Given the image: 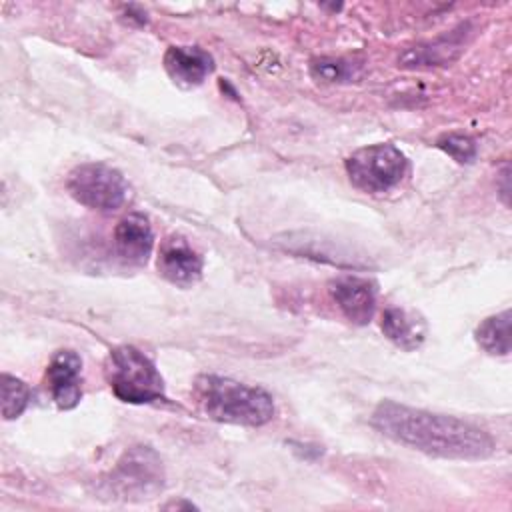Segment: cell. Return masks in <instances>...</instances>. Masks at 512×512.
<instances>
[{
  "label": "cell",
  "instance_id": "cell-4",
  "mask_svg": "<svg viewBox=\"0 0 512 512\" xmlns=\"http://www.w3.org/2000/svg\"><path fill=\"white\" fill-rule=\"evenodd\" d=\"M110 498L138 502L156 496L164 488L160 456L150 446H132L122 454L104 480Z\"/></svg>",
  "mask_w": 512,
  "mask_h": 512
},
{
  "label": "cell",
  "instance_id": "cell-8",
  "mask_svg": "<svg viewBox=\"0 0 512 512\" xmlns=\"http://www.w3.org/2000/svg\"><path fill=\"white\" fill-rule=\"evenodd\" d=\"M158 274L174 286L190 288L202 278V256L182 236H168L158 250Z\"/></svg>",
  "mask_w": 512,
  "mask_h": 512
},
{
  "label": "cell",
  "instance_id": "cell-15",
  "mask_svg": "<svg viewBox=\"0 0 512 512\" xmlns=\"http://www.w3.org/2000/svg\"><path fill=\"white\" fill-rule=\"evenodd\" d=\"M310 74L322 82H348L354 76V68L340 58H320L310 64Z\"/></svg>",
  "mask_w": 512,
  "mask_h": 512
},
{
  "label": "cell",
  "instance_id": "cell-10",
  "mask_svg": "<svg viewBox=\"0 0 512 512\" xmlns=\"http://www.w3.org/2000/svg\"><path fill=\"white\" fill-rule=\"evenodd\" d=\"M154 248V234L148 218L140 212L124 216L114 228L116 256L130 266L146 264Z\"/></svg>",
  "mask_w": 512,
  "mask_h": 512
},
{
  "label": "cell",
  "instance_id": "cell-9",
  "mask_svg": "<svg viewBox=\"0 0 512 512\" xmlns=\"http://www.w3.org/2000/svg\"><path fill=\"white\" fill-rule=\"evenodd\" d=\"M330 296L348 322L364 326L376 310V284L360 276H338L328 284Z\"/></svg>",
  "mask_w": 512,
  "mask_h": 512
},
{
  "label": "cell",
  "instance_id": "cell-1",
  "mask_svg": "<svg viewBox=\"0 0 512 512\" xmlns=\"http://www.w3.org/2000/svg\"><path fill=\"white\" fill-rule=\"evenodd\" d=\"M372 424L390 440L438 458L482 460L496 448L492 436L472 422L392 400L376 406Z\"/></svg>",
  "mask_w": 512,
  "mask_h": 512
},
{
  "label": "cell",
  "instance_id": "cell-17",
  "mask_svg": "<svg viewBox=\"0 0 512 512\" xmlns=\"http://www.w3.org/2000/svg\"><path fill=\"white\" fill-rule=\"evenodd\" d=\"M182 506H186V508H196L192 502H170V504H166V508H182Z\"/></svg>",
  "mask_w": 512,
  "mask_h": 512
},
{
  "label": "cell",
  "instance_id": "cell-6",
  "mask_svg": "<svg viewBox=\"0 0 512 512\" xmlns=\"http://www.w3.org/2000/svg\"><path fill=\"white\" fill-rule=\"evenodd\" d=\"M66 188L76 202L100 212L118 210L128 196V182L122 172L104 162H86L72 168Z\"/></svg>",
  "mask_w": 512,
  "mask_h": 512
},
{
  "label": "cell",
  "instance_id": "cell-16",
  "mask_svg": "<svg viewBox=\"0 0 512 512\" xmlns=\"http://www.w3.org/2000/svg\"><path fill=\"white\" fill-rule=\"evenodd\" d=\"M436 146L458 164H468L476 158V142L466 134H444L438 138Z\"/></svg>",
  "mask_w": 512,
  "mask_h": 512
},
{
  "label": "cell",
  "instance_id": "cell-5",
  "mask_svg": "<svg viewBox=\"0 0 512 512\" xmlns=\"http://www.w3.org/2000/svg\"><path fill=\"white\" fill-rule=\"evenodd\" d=\"M348 180L366 194H382L398 186L408 170V160L394 144L358 148L344 160Z\"/></svg>",
  "mask_w": 512,
  "mask_h": 512
},
{
  "label": "cell",
  "instance_id": "cell-14",
  "mask_svg": "<svg viewBox=\"0 0 512 512\" xmlns=\"http://www.w3.org/2000/svg\"><path fill=\"white\" fill-rule=\"evenodd\" d=\"M32 390L16 376L2 374V416L4 420L18 418L30 404Z\"/></svg>",
  "mask_w": 512,
  "mask_h": 512
},
{
  "label": "cell",
  "instance_id": "cell-7",
  "mask_svg": "<svg viewBox=\"0 0 512 512\" xmlns=\"http://www.w3.org/2000/svg\"><path fill=\"white\" fill-rule=\"evenodd\" d=\"M46 388L60 410H72L82 400V358L74 350H58L44 374Z\"/></svg>",
  "mask_w": 512,
  "mask_h": 512
},
{
  "label": "cell",
  "instance_id": "cell-2",
  "mask_svg": "<svg viewBox=\"0 0 512 512\" xmlns=\"http://www.w3.org/2000/svg\"><path fill=\"white\" fill-rule=\"evenodd\" d=\"M194 398L208 418L226 424L262 426L270 422L276 412L274 400L264 388L216 374L196 378Z\"/></svg>",
  "mask_w": 512,
  "mask_h": 512
},
{
  "label": "cell",
  "instance_id": "cell-13",
  "mask_svg": "<svg viewBox=\"0 0 512 512\" xmlns=\"http://www.w3.org/2000/svg\"><path fill=\"white\" fill-rule=\"evenodd\" d=\"M478 346L492 356L510 354V310L488 316L482 320L474 332Z\"/></svg>",
  "mask_w": 512,
  "mask_h": 512
},
{
  "label": "cell",
  "instance_id": "cell-12",
  "mask_svg": "<svg viewBox=\"0 0 512 512\" xmlns=\"http://www.w3.org/2000/svg\"><path fill=\"white\" fill-rule=\"evenodd\" d=\"M382 332L392 344H396L398 348H402L406 352L420 348L426 338L424 322L416 314H412L404 308H396V306L384 310Z\"/></svg>",
  "mask_w": 512,
  "mask_h": 512
},
{
  "label": "cell",
  "instance_id": "cell-11",
  "mask_svg": "<svg viewBox=\"0 0 512 512\" xmlns=\"http://www.w3.org/2000/svg\"><path fill=\"white\" fill-rule=\"evenodd\" d=\"M164 70L176 86L194 88L214 70V58L200 46H170L164 54Z\"/></svg>",
  "mask_w": 512,
  "mask_h": 512
},
{
  "label": "cell",
  "instance_id": "cell-3",
  "mask_svg": "<svg viewBox=\"0 0 512 512\" xmlns=\"http://www.w3.org/2000/svg\"><path fill=\"white\" fill-rule=\"evenodd\" d=\"M104 378L112 394L126 404H150L166 398L164 378L154 362L134 346H116L104 362Z\"/></svg>",
  "mask_w": 512,
  "mask_h": 512
}]
</instances>
